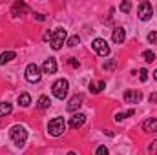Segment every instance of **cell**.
I'll return each mask as SVG.
<instances>
[{"instance_id": "obj_6", "label": "cell", "mask_w": 157, "mask_h": 155, "mask_svg": "<svg viewBox=\"0 0 157 155\" xmlns=\"http://www.w3.org/2000/svg\"><path fill=\"white\" fill-rule=\"evenodd\" d=\"M152 15H154V7H152V4L146 2V0L141 2V4H139V9H137V17H139V20L146 22V20L152 18Z\"/></svg>"}, {"instance_id": "obj_33", "label": "cell", "mask_w": 157, "mask_h": 155, "mask_svg": "<svg viewBox=\"0 0 157 155\" xmlns=\"http://www.w3.org/2000/svg\"><path fill=\"white\" fill-rule=\"evenodd\" d=\"M154 78H155V80H157V70H155V71H154Z\"/></svg>"}, {"instance_id": "obj_2", "label": "cell", "mask_w": 157, "mask_h": 155, "mask_svg": "<svg viewBox=\"0 0 157 155\" xmlns=\"http://www.w3.org/2000/svg\"><path fill=\"white\" fill-rule=\"evenodd\" d=\"M64 131H66V120H64L62 117H55V119L49 120V124H48V133H49L51 137H60Z\"/></svg>"}, {"instance_id": "obj_4", "label": "cell", "mask_w": 157, "mask_h": 155, "mask_svg": "<svg viewBox=\"0 0 157 155\" xmlns=\"http://www.w3.org/2000/svg\"><path fill=\"white\" fill-rule=\"evenodd\" d=\"M66 37H68V33H66V29L64 28H57L55 31H53V37L49 40V44H51V47L55 49V51H59V49H62V46L66 44Z\"/></svg>"}, {"instance_id": "obj_5", "label": "cell", "mask_w": 157, "mask_h": 155, "mask_svg": "<svg viewBox=\"0 0 157 155\" xmlns=\"http://www.w3.org/2000/svg\"><path fill=\"white\" fill-rule=\"evenodd\" d=\"M24 75H26V80L28 82L37 84V82H40V78H42V70H40L37 64H28Z\"/></svg>"}, {"instance_id": "obj_32", "label": "cell", "mask_w": 157, "mask_h": 155, "mask_svg": "<svg viewBox=\"0 0 157 155\" xmlns=\"http://www.w3.org/2000/svg\"><path fill=\"white\" fill-rule=\"evenodd\" d=\"M148 100H150L152 104H155V102H157V93H150V97H148Z\"/></svg>"}, {"instance_id": "obj_29", "label": "cell", "mask_w": 157, "mask_h": 155, "mask_svg": "<svg viewBox=\"0 0 157 155\" xmlns=\"http://www.w3.org/2000/svg\"><path fill=\"white\" fill-rule=\"evenodd\" d=\"M51 37H53V31H46V33H44V37H42V40H44V42H48V40H51Z\"/></svg>"}, {"instance_id": "obj_7", "label": "cell", "mask_w": 157, "mask_h": 155, "mask_svg": "<svg viewBox=\"0 0 157 155\" xmlns=\"http://www.w3.org/2000/svg\"><path fill=\"white\" fill-rule=\"evenodd\" d=\"M91 47H93V51H95L97 55H101V57H108V55H110V46H108V42L104 39H93Z\"/></svg>"}, {"instance_id": "obj_19", "label": "cell", "mask_w": 157, "mask_h": 155, "mask_svg": "<svg viewBox=\"0 0 157 155\" xmlns=\"http://www.w3.org/2000/svg\"><path fill=\"white\" fill-rule=\"evenodd\" d=\"M11 112H13V106H11V102H0V117L9 115Z\"/></svg>"}, {"instance_id": "obj_1", "label": "cell", "mask_w": 157, "mask_h": 155, "mask_svg": "<svg viewBox=\"0 0 157 155\" xmlns=\"http://www.w3.org/2000/svg\"><path fill=\"white\" fill-rule=\"evenodd\" d=\"M9 137H11V141L15 142V146L22 148V146L26 144V141H28V130H26L22 124H15V126L9 128Z\"/></svg>"}, {"instance_id": "obj_21", "label": "cell", "mask_w": 157, "mask_h": 155, "mask_svg": "<svg viewBox=\"0 0 157 155\" xmlns=\"http://www.w3.org/2000/svg\"><path fill=\"white\" fill-rule=\"evenodd\" d=\"M143 59H144L146 62H154V60H155V53L150 51V49H146V51H143Z\"/></svg>"}, {"instance_id": "obj_23", "label": "cell", "mask_w": 157, "mask_h": 155, "mask_svg": "<svg viewBox=\"0 0 157 155\" xmlns=\"http://www.w3.org/2000/svg\"><path fill=\"white\" fill-rule=\"evenodd\" d=\"M130 9H132V2L124 0V2L121 4V11H124V13H130Z\"/></svg>"}, {"instance_id": "obj_34", "label": "cell", "mask_w": 157, "mask_h": 155, "mask_svg": "<svg viewBox=\"0 0 157 155\" xmlns=\"http://www.w3.org/2000/svg\"><path fill=\"white\" fill-rule=\"evenodd\" d=\"M68 155H77V153H75V152H70V153H68Z\"/></svg>"}, {"instance_id": "obj_14", "label": "cell", "mask_w": 157, "mask_h": 155, "mask_svg": "<svg viewBox=\"0 0 157 155\" xmlns=\"http://www.w3.org/2000/svg\"><path fill=\"white\" fill-rule=\"evenodd\" d=\"M106 88V82L104 80H99L97 84H93V82H90V86H88V89H90V93H93V95H97V93H101L102 89Z\"/></svg>"}, {"instance_id": "obj_11", "label": "cell", "mask_w": 157, "mask_h": 155, "mask_svg": "<svg viewBox=\"0 0 157 155\" xmlns=\"http://www.w3.org/2000/svg\"><path fill=\"white\" fill-rule=\"evenodd\" d=\"M84 122H86V115L84 113H75V115L71 117V120H70V126L73 130H78V128L84 126Z\"/></svg>"}, {"instance_id": "obj_28", "label": "cell", "mask_w": 157, "mask_h": 155, "mask_svg": "<svg viewBox=\"0 0 157 155\" xmlns=\"http://www.w3.org/2000/svg\"><path fill=\"white\" fill-rule=\"evenodd\" d=\"M148 152H150L152 155H155V153H157V139L154 141V142H152V144H150V148H148Z\"/></svg>"}, {"instance_id": "obj_15", "label": "cell", "mask_w": 157, "mask_h": 155, "mask_svg": "<svg viewBox=\"0 0 157 155\" xmlns=\"http://www.w3.org/2000/svg\"><path fill=\"white\" fill-rule=\"evenodd\" d=\"M143 131H157V119H146L143 122Z\"/></svg>"}, {"instance_id": "obj_30", "label": "cell", "mask_w": 157, "mask_h": 155, "mask_svg": "<svg viewBox=\"0 0 157 155\" xmlns=\"http://www.w3.org/2000/svg\"><path fill=\"white\" fill-rule=\"evenodd\" d=\"M70 64H71V68H78V66H80V62H78L77 59H73V57L70 59Z\"/></svg>"}, {"instance_id": "obj_9", "label": "cell", "mask_w": 157, "mask_h": 155, "mask_svg": "<svg viewBox=\"0 0 157 155\" xmlns=\"http://www.w3.org/2000/svg\"><path fill=\"white\" fill-rule=\"evenodd\" d=\"M57 60L55 59H46L44 60V64H42V73H48V75H53V73H57Z\"/></svg>"}, {"instance_id": "obj_22", "label": "cell", "mask_w": 157, "mask_h": 155, "mask_svg": "<svg viewBox=\"0 0 157 155\" xmlns=\"http://www.w3.org/2000/svg\"><path fill=\"white\" fill-rule=\"evenodd\" d=\"M78 42H80V39H78V35H73V37H70V39L66 40V44L70 46V47H75Z\"/></svg>"}, {"instance_id": "obj_24", "label": "cell", "mask_w": 157, "mask_h": 155, "mask_svg": "<svg viewBox=\"0 0 157 155\" xmlns=\"http://www.w3.org/2000/svg\"><path fill=\"white\" fill-rule=\"evenodd\" d=\"M139 78H141V82H146L148 80V71L143 68V70H139Z\"/></svg>"}, {"instance_id": "obj_25", "label": "cell", "mask_w": 157, "mask_h": 155, "mask_svg": "<svg viewBox=\"0 0 157 155\" xmlns=\"http://www.w3.org/2000/svg\"><path fill=\"white\" fill-rule=\"evenodd\" d=\"M148 42L150 44H157V31H150L148 33Z\"/></svg>"}, {"instance_id": "obj_18", "label": "cell", "mask_w": 157, "mask_h": 155, "mask_svg": "<svg viewBox=\"0 0 157 155\" xmlns=\"http://www.w3.org/2000/svg\"><path fill=\"white\" fill-rule=\"evenodd\" d=\"M29 104H31V97H29V93H20V97H18V106L28 108Z\"/></svg>"}, {"instance_id": "obj_16", "label": "cell", "mask_w": 157, "mask_h": 155, "mask_svg": "<svg viewBox=\"0 0 157 155\" xmlns=\"http://www.w3.org/2000/svg\"><path fill=\"white\" fill-rule=\"evenodd\" d=\"M13 59H17V53H15V51H4V53L0 55V66H4V64L11 62Z\"/></svg>"}, {"instance_id": "obj_17", "label": "cell", "mask_w": 157, "mask_h": 155, "mask_svg": "<svg viewBox=\"0 0 157 155\" xmlns=\"http://www.w3.org/2000/svg\"><path fill=\"white\" fill-rule=\"evenodd\" d=\"M49 104H51V100H49V97H46V95H42V97H39V102H37V108L39 110H48L49 108Z\"/></svg>"}, {"instance_id": "obj_8", "label": "cell", "mask_w": 157, "mask_h": 155, "mask_svg": "<svg viewBox=\"0 0 157 155\" xmlns=\"http://www.w3.org/2000/svg\"><path fill=\"white\" fill-rule=\"evenodd\" d=\"M143 100V93L137 89H126L124 91V102L128 104H139Z\"/></svg>"}, {"instance_id": "obj_20", "label": "cell", "mask_w": 157, "mask_h": 155, "mask_svg": "<svg viewBox=\"0 0 157 155\" xmlns=\"http://www.w3.org/2000/svg\"><path fill=\"white\" fill-rule=\"evenodd\" d=\"M133 113H135L133 110H128V112H119V113H115V120H117V122H121V120H124L126 117H132Z\"/></svg>"}, {"instance_id": "obj_10", "label": "cell", "mask_w": 157, "mask_h": 155, "mask_svg": "<svg viewBox=\"0 0 157 155\" xmlns=\"http://www.w3.org/2000/svg\"><path fill=\"white\" fill-rule=\"evenodd\" d=\"M82 100H84V97H82L80 93H77V95H73V97L70 99V102H68L66 110H68V112H77L78 108L82 106Z\"/></svg>"}, {"instance_id": "obj_13", "label": "cell", "mask_w": 157, "mask_h": 155, "mask_svg": "<svg viewBox=\"0 0 157 155\" xmlns=\"http://www.w3.org/2000/svg\"><path fill=\"white\" fill-rule=\"evenodd\" d=\"M24 11H28V6H26V2H22V0H20V2H15L13 7H11V15H13V17H20Z\"/></svg>"}, {"instance_id": "obj_31", "label": "cell", "mask_w": 157, "mask_h": 155, "mask_svg": "<svg viewBox=\"0 0 157 155\" xmlns=\"http://www.w3.org/2000/svg\"><path fill=\"white\" fill-rule=\"evenodd\" d=\"M35 20H39V22H44V20H46V15H42V13H35Z\"/></svg>"}, {"instance_id": "obj_3", "label": "cell", "mask_w": 157, "mask_h": 155, "mask_svg": "<svg viewBox=\"0 0 157 155\" xmlns=\"http://www.w3.org/2000/svg\"><path fill=\"white\" fill-rule=\"evenodd\" d=\"M51 91H53V95H55L57 99L64 100V99L68 97V91H70V82H68L66 78H59V80H55V82H53Z\"/></svg>"}, {"instance_id": "obj_27", "label": "cell", "mask_w": 157, "mask_h": 155, "mask_svg": "<svg viewBox=\"0 0 157 155\" xmlns=\"http://www.w3.org/2000/svg\"><path fill=\"white\" fill-rule=\"evenodd\" d=\"M104 70H108V71H113V70H115V60H110V62H106V64H104Z\"/></svg>"}, {"instance_id": "obj_12", "label": "cell", "mask_w": 157, "mask_h": 155, "mask_svg": "<svg viewBox=\"0 0 157 155\" xmlns=\"http://www.w3.org/2000/svg\"><path fill=\"white\" fill-rule=\"evenodd\" d=\"M126 39V31H124V28H115L113 31H112V40L115 42V44H122Z\"/></svg>"}, {"instance_id": "obj_26", "label": "cell", "mask_w": 157, "mask_h": 155, "mask_svg": "<svg viewBox=\"0 0 157 155\" xmlns=\"http://www.w3.org/2000/svg\"><path fill=\"white\" fill-rule=\"evenodd\" d=\"M95 155H108V148H106V146H99V148L95 150Z\"/></svg>"}]
</instances>
